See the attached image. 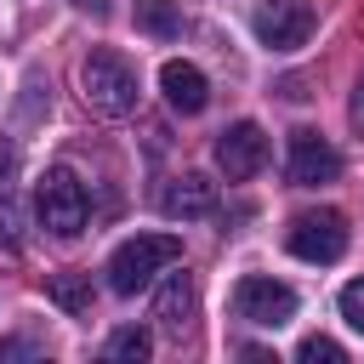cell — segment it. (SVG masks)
<instances>
[{"label":"cell","mask_w":364,"mask_h":364,"mask_svg":"<svg viewBox=\"0 0 364 364\" xmlns=\"http://www.w3.org/2000/svg\"><path fill=\"white\" fill-rule=\"evenodd\" d=\"M182 262V239L176 233H136V239H119L114 256H108V290L114 296H136L154 284V273L176 267Z\"/></svg>","instance_id":"6da1fadb"},{"label":"cell","mask_w":364,"mask_h":364,"mask_svg":"<svg viewBox=\"0 0 364 364\" xmlns=\"http://www.w3.org/2000/svg\"><path fill=\"white\" fill-rule=\"evenodd\" d=\"M80 91H85L91 114H102V119H125V114L136 108V68H131L119 51L97 46V51L80 63Z\"/></svg>","instance_id":"7a4b0ae2"},{"label":"cell","mask_w":364,"mask_h":364,"mask_svg":"<svg viewBox=\"0 0 364 364\" xmlns=\"http://www.w3.org/2000/svg\"><path fill=\"white\" fill-rule=\"evenodd\" d=\"M34 210H40V228H51L57 239H80L85 222H91V199H85V182L68 171V165H51L34 188Z\"/></svg>","instance_id":"3957f363"},{"label":"cell","mask_w":364,"mask_h":364,"mask_svg":"<svg viewBox=\"0 0 364 364\" xmlns=\"http://www.w3.org/2000/svg\"><path fill=\"white\" fill-rule=\"evenodd\" d=\"M284 245H290V256H301V262H341L347 256V216L341 210H301V216H290V228H284Z\"/></svg>","instance_id":"277c9868"},{"label":"cell","mask_w":364,"mask_h":364,"mask_svg":"<svg viewBox=\"0 0 364 364\" xmlns=\"http://www.w3.org/2000/svg\"><path fill=\"white\" fill-rule=\"evenodd\" d=\"M233 313L245 324H262V330H279L296 318V290L284 279H267V273H245L233 284Z\"/></svg>","instance_id":"5b68a950"},{"label":"cell","mask_w":364,"mask_h":364,"mask_svg":"<svg viewBox=\"0 0 364 364\" xmlns=\"http://www.w3.org/2000/svg\"><path fill=\"white\" fill-rule=\"evenodd\" d=\"M250 28H256V40L267 51H296L313 34V0H262Z\"/></svg>","instance_id":"8992f818"},{"label":"cell","mask_w":364,"mask_h":364,"mask_svg":"<svg viewBox=\"0 0 364 364\" xmlns=\"http://www.w3.org/2000/svg\"><path fill=\"white\" fill-rule=\"evenodd\" d=\"M267 165V136L256 119H233L222 136H216V171L228 182H250L256 171Z\"/></svg>","instance_id":"52a82bcc"},{"label":"cell","mask_w":364,"mask_h":364,"mask_svg":"<svg viewBox=\"0 0 364 364\" xmlns=\"http://www.w3.org/2000/svg\"><path fill=\"white\" fill-rule=\"evenodd\" d=\"M284 176L296 188H318L341 176V154L318 136V131H290V154H284Z\"/></svg>","instance_id":"ba28073f"},{"label":"cell","mask_w":364,"mask_h":364,"mask_svg":"<svg viewBox=\"0 0 364 364\" xmlns=\"http://www.w3.org/2000/svg\"><path fill=\"white\" fill-rule=\"evenodd\" d=\"M159 210H165L171 222L210 216V210H216V182H210L205 171H182V176H171V188L159 193Z\"/></svg>","instance_id":"9c48e42d"},{"label":"cell","mask_w":364,"mask_h":364,"mask_svg":"<svg viewBox=\"0 0 364 364\" xmlns=\"http://www.w3.org/2000/svg\"><path fill=\"white\" fill-rule=\"evenodd\" d=\"M159 91H165V102H171L176 114H205V102H210V80H205L193 63H182V57H171V63L159 68Z\"/></svg>","instance_id":"30bf717a"},{"label":"cell","mask_w":364,"mask_h":364,"mask_svg":"<svg viewBox=\"0 0 364 364\" xmlns=\"http://www.w3.org/2000/svg\"><path fill=\"white\" fill-rule=\"evenodd\" d=\"M193 307H199L193 273H171V279L154 290V318H159V330H171V336H182V330L193 324Z\"/></svg>","instance_id":"8fae6325"},{"label":"cell","mask_w":364,"mask_h":364,"mask_svg":"<svg viewBox=\"0 0 364 364\" xmlns=\"http://www.w3.org/2000/svg\"><path fill=\"white\" fill-rule=\"evenodd\" d=\"M136 28L154 40H176L182 34V11L171 0H136Z\"/></svg>","instance_id":"7c38bea8"},{"label":"cell","mask_w":364,"mask_h":364,"mask_svg":"<svg viewBox=\"0 0 364 364\" xmlns=\"http://www.w3.org/2000/svg\"><path fill=\"white\" fill-rule=\"evenodd\" d=\"M46 296H51L63 313H74V318L91 313V279H85V273H57V279L46 284Z\"/></svg>","instance_id":"4fadbf2b"},{"label":"cell","mask_w":364,"mask_h":364,"mask_svg":"<svg viewBox=\"0 0 364 364\" xmlns=\"http://www.w3.org/2000/svg\"><path fill=\"white\" fill-rule=\"evenodd\" d=\"M108 358H119V364H136V358H148L154 353V336L142 330V324H119L114 336H108V347H102Z\"/></svg>","instance_id":"5bb4252c"},{"label":"cell","mask_w":364,"mask_h":364,"mask_svg":"<svg viewBox=\"0 0 364 364\" xmlns=\"http://www.w3.org/2000/svg\"><path fill=\"white\" fill-rule=\"evenodd\" d=\"M0 250H6V256L23 250V205H17L11 193H0Z\"/></svg>","instance_id":"9a60e30c"},{"label":"cell","mask_w":364,"mask_h":364,"mask_svg":"<svg viewBox=\"0 0 364 364\" xmlns=\"http://www.w3.org/2000/svg\"><path fill=\"white\" fill-rule=\"evenodd\" d=\"M296 358H301V364H341L347 353H341V341H330V336H307V341L296 347Z\"/></svg>","instance_id":"2e32d148"},{"label":"cell","mask_w":364,"mask_h":364,"mask_svg":"<svg viewBox=\"0 0 364 364\" xmlns=\"http://www.w3.org/2000/svg\"><path fill=\"white\" fill-rule=\"evenodd\" d=\"M341 318L364 336V279H353V284H341Z\"/></svg>","instance_id":"e0dca14e"},{"label":"cell","mask_w":364,"mask_h":364,"mask_svg":"<svg viewBox=\"0 0 364 364\" xmlns=\"http://www.w3.org/2000/svg\"><path fill=\"white\" fill-rule=\"evenodd\" d=\"M347 119H353V131L364 136V80L353 85V102H347Z\"/></svg>","instance_id":"ac0fdd59"},{"label":"cell","mask_w":364,"mask_h":364,"mask_svg":"<svg viewBox=\"0 0 364 364\" xmlns=\"http://www.w3.org/2000/svg\"><path fill=\"white\" fill-rule=\"evenodd\" d=\"M40 347L34 341H0V358H34Z\"/></svg>","instance_id":"d6986e66"},{"label":"cell","mask_w":364,"mask_h":364,"mask_svg":"<svg viewBox=\"0 0 364 364\" xmlns=\"http://www.w3.org/2000/svg\"><path fill=\"white\" fill-rule=\"evenodd\" d=\"M68 6H80V11H91V17H102V11H108V0H68Z\"/></svg>","instance_id":"ffe728a7"},{"label":"cell","mask_w":364,"mask_h":364,"mask_svg":"<svg viewBox=\"0 0 364 364\" xmlns=\"http://www.w3.org/2000/svg\"><path fill=\"white\" fill-rule=\"evenodd\" d=\"M6 171H11V148L0 142V176H6Z\"/></svg>","instance_id":"44dd1931"}]
</instances>
